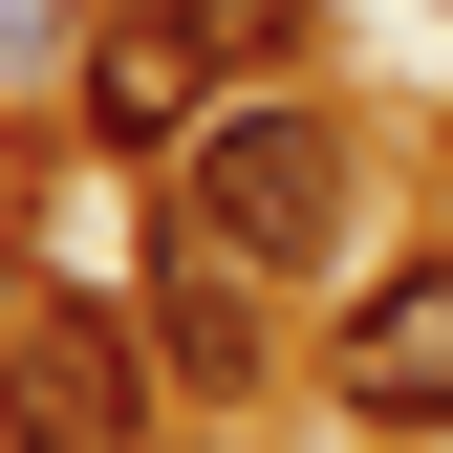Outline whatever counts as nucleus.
Segmentation results:
<instances>
[{
    "label": "nucleus",
    "instance_id": "2",
    "mask_svg": "<svg viewBox=\"0 0 453 453\" xmlns=\"http://www.w3.org/2000/svg\"><path fill=\"white\" fill-rule=\"evenodd\" d=\"M280 43H303V0H87V43H65V108H87V151L108 173H173V151L216 130V108H238Z\"/></svg>",
    "mask_w": 453,
    "mask_h": 453
},
{
    "label": "nucleus",
    "instance_id": "1",
    "mask_svg": "<svg viewBox=\"0 0 453 453\" xmlns=\"http://www.w3.org/2000/svg\"><path fill=\"white\" fill-rule=\"evenodd\" d=\"M173 238H216L238 280H280V303H303V280L346 259V108L259 65V87L216 108L195 151H173Z\"/></svg>",
    "mask_w": 453,
    "mask_h": 453
},
{
    "label": "nucleus",
    "instance_id": "5",
    "mask_svg": "<svg viewBox=\"0 0 453 453\" xmlns=\"http://www.w3.org/2000/svg\"><path fill=\"white\" fill-rule=\"evenodd\" d=\"M151 346H173V388H259V367H280V280H238L216 238H173V280H151Z\"/></svg>",
    "mask_w": 453,
    "mask_h": 453
},
{
    "label": "nucleus",
    "instance_id": "6",
    "mask_svg": "<svg viewBox=\"0 0 453 453\" xmlns=\"http://www.w3.org/2000/svg\"><path fill=\"white\" fill-rule=\"evenodd\" d=\"M0 303H22V216H0Z\"/></svg>",
    "mask_w": 453,
    "mask_h": 453
},
{
    "label": "nucleus",
    "instance_id": "4",
    "mask_svg": "<svg viewBox=\"0 0 453 453\" xmlns=\"http://www.w3.org/2000/svg\"><path fill=\"white\" fill-rule=\"evenodd\" d=\"M324 411L346 432H453V238L388 259L346 324H324Z\"/></svg>",
    "mask_w": 453,
    "mask_h": 453
},
{
    "label": "nucleus",
    "instance_id": "3",
    "mask_svg": "<svg viewBox=\"0 0 453 453\" xmlns=\"http://www.w3.org/2000/svg\"><path fill=\"white\" fill-rule=\"evenodd\" d=\"M0 388H22V453H151L173 432V346L87 280H22L0 303Z\"/></svg>",
    "mask_w": 453,
    "mask_h": 453
},
{
    "label": "nucleus",
    "instance_id": "7",
    "mask_svg": "<svg viewBox=\"0 0 453 453\" xmlns=\"http://www.w3.org/2000/svg\"><path fill=\"white\" fill-rule=\"evenodd\" d=\"M0 453H22V388H0Z\"/></svg>",
    "mask_w": 453,
    "mask_h": 453
}]
</instances>
